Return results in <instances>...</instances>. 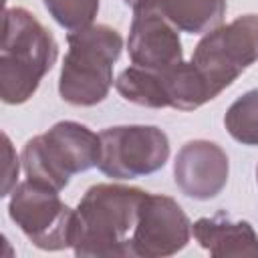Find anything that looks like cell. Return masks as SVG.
<instances>
[{
    "mask_svg": "<svg viewBox=\"0 0 258 258\" xmlns=\"http://www.w3.org/2000/svg\"><path fill=\"white\" fill-rule=\"evenodd\" d=\"M42 4L67 30L91 26L99 12V0H42Z\"/></svg>",
    "mask_w": 258,
    "mask_h": 258,
    "instance_id": "16",
    "label": "cell"
},
{
    "mask_svg": "<svg viewBox=\"0 0 258 258\" xmlns=\"http://www.w3.org/2000/svg\"><path fill=\"white\" fill-rule=\"evenodd\" d=\"M189 60L206 81L210 97L216 99L258 60V14L238 16L204 34Z\"/></svg>",
    "mask_w": 258,
    "mask_h": 258,
    "instance_id": "5",
    "label": "cell"
},
{
    "mask_svg": "<svg viewBox=\"0 0 258 258\" xmlns=\"http://www.w3.org/2000/svg\"><path fill=\"white\" fill-rule=\"evenodd\" d=\"M135 6L155 8L179 32L187 34L212 32L222 24L228 8L226 0H141Z\"/></svg>",
    "mask_w": 258,
    "mask_h": 258,
    "instance_id": "12",
    "label": "cell"
},
{
    "mask_svg": "<svg viewBox=\"0 0 258 258\" xmlns=\"http://www.w3.org/2000/svg\"><path fill=\"white\" fill-rule=\"evenodd\" d=\"M58 56L52 32L26 8L4 10L0 46V97L8 105L26 103Z\"/></svg>",
    "mask_w": 258,
    "mask_h": 258,
    "instance_id": "2",
    "label": "cell"
},
{
    "mask_svg": "<svg viewBox=\"0 0 258 258\" xmlns=\"http://www.w3.org/2000/svg\"><path fill=\"white\" fill-rule=\"evenodd\" d=\"M123 2H125L127 6H131V8H133V6H135V4H139L141 0H123Z\"/></svg>",
    "mask_w": 258,
    "mask_h": 258,
    "instance_id": "18",
    "label": "cell"
},
{
    "mask_svg": "<svg viewBox=\"0 0 258 258\" xmlns=\"http://www.w3.org/2000/svg\"><path fill=\"white\" fill-rule=\"evenodd\" d=\"M228 133L242 145H258V89L238 97L224 115Z\"/></svg>",
    "mask_w": 258,
    "mask_h": 258,
    "instance_id": "15",
    "label": "cell"
},
{
    "mask_svg": "<svg viewBox=\"0 0 258 258\" xmlns=\"http://www.w3.org/2000/svg\"><path fill=\"white\" fill-rule=\"evenodd\" d=\"M256 179H258V167H256Z\"/></svg>",
    "mask_w": 258,
    "mask_h": 258,
    "instance_id": "19",
    "label": "cell"
},
{
    "mask_svg": "<svg viewBox=\"0 0 258 258\" xmlns=\"http://www.w3.org/2000/svg\"><path fill=\"white\" fill-rule=\"evenodd\" d=\"M8 214L36 248L52 252L71 246L75 210L58 198L56 189L26 179L14 185Z\"/></svg>",
    "mask_w": 258,
    "mask_h": 258,
    "instance_id": "7",
    "label": "cell"
},
{
    "mask_svg": "<svg viewBox=\"0 0 258 258\" xmlns=\"http://www.w3.org/2000/svg\"><path fill=\"white\" fill-rule=\"evenodd\" d=\"M131 64L165 73L183 60L179 30L155 8L135 6L127 38Z\"/></svg>",
    "mask_w": 258,
    "mask_h": 258,
    "instance_id": "9",
    "label": "cell"
},
{
    "mask_svg": "<svg viewBox=\"0 0 258 258\" xmlns=\"http://www.w3.org/2000/svg\"><path fill=\"white\" fill-rule=\"evenodd\" d=\"M145 194L119 183L91 185L73 216V252L81 258H131V234Z\"/></svg>",
    "mask_w": 258,
    "mask_h": 258,
    "instance_id": "1",
    "label": "cell"
},
{
    "mask_svg": "<svg viewBox=\"0 0 258 258\" xmlns=\"http://www.w3.org/2000/svg\"><path fill=\"white\" fill-rule=\"evenodd\" d=\"M4 153L8 155V163H6V173H4V189H2V196H8L10 194V187L14 183V179L18 177V157L12 149V143L8 139V135H4Z\"/></svg>",
    "mask_w": 258,
    "mask_h": 258,
    "instance_id": "17",
    "label": "cell"
},
{
    "mask_svg": "<svg viewBox=\"0 0 258 258\" xmlns=\"http://www.w3.org/2000/svg\"><path fill=\"white\" fill-rule=\"evenodd\" d=\"M191 222L181 206L163 194H145L131 234V258H163L189 242Z\"/></svg>",
    "mask_w": 258,
    "mask_h": 258,
    "instance_id": "8",
    "label": "cell"
},
{
    "mask_svg": "<svg viewBox=\"0 0 258 258\" xmlns=\"http://www.w3.org/2000/svg\"><path fill=\"white\" fill-rule=\"evenodd\" d=\"M101 139L87 125L58 121L46 133L34 135L22 149V167L30 181L64 189L75 173L99 163Z\"/></svg>",
    "mask_w": 258,
    "mask_h": 258,
    "instance_id": "4",
    "label": "cell"
},
{
    "mask_svg": "<svg viewBox=\"0 0 258 258\" xmlns=\"http://www.w3.org/2000/svg\"><path fill=\"white\" fill-rule=\"evenodd\" d=\"M163 81H165L169 107L177 111H194L204 103L212 101L206 81L202 79L200 71L194 67L191 60L189 62L181 60L173 69L165 71Z\"/></svg>",
    "mask_w": 258,
    "mask_h": 258,
    "instance_id": "14",
    "label": "cell"
},
{
    "mask_svg": "<svg viewBox=\"0 0 258 258\" xmlns=\"http://www.w3.org/2000/svg\"><path fill=\"white\" fill-rule=\"evenodd\" d=\"M97 167L113 179H133L159 171L169 157V139L155 125H117L99 133Z\"/></svg>",
    "mask_w": 258,
    "mask_h": 258,
    "instance_id": "6",
    "label": "cell"
},
{
    "mask_svg": "<svg viewBox=\"0 0 258 258\" xmlns=\"http://www.w3.org/2000/svg\"><path fill=\"white\" fill-rule=\"evenodd\" d=\"M115 89L129 103L149 107V109L169 107L163 73H155V71L131 64L119 73V77L115 79Z\"/></svg>",
    "mask_w": 258,
    "mask_h": 258,
    "instance_id": "13",
    "label": "cell"
},
{
    "mask_svg": "<svg viewBox=\"0 0 258 258\" xmlns=\"http://www.w3.org/2000/svg\"><path fill=\"white\" fill-rule=\"evenodd\" d=\"M230 163L226 151L208 139H194L181 145L173 161L175 185L194 200H212L228 183Z\"/></svg>",
    "mask_w": 258,
    "mask_h": 258,
    "instance_id": "10",
    "label": "cell"
},
{
    "mask_svg": "<svg viewBox=\"0 0 258 258\" xmlns=\"http://www.w3.org/2000/svg\"><path fill=\"white\" fill-rule=\"evenodd\" d=\"M196 242L216 258L258 256V234L246 220H230L226 214L200 218L191 224Z\"/></svg>",
    "mask_w": 258,
    "mask_h": 258,
    "instance_id": "11",
    "label": "cell"
},
{
    "mask_svg": "<svg viewBox=\"0 0 258 258\" xmlns=\"http://www.w3.org/2000/svg\"><path fill=\"white\" fill-rule=\"evenodd\" d=\"M58 93L77 107H93L107 99L113 87V67L121 56L123 38L107 24H91L67 34Z\"/></svg>",
    "mask_w": 258,
    "mask_h": 258,
    "instance_id": "3",
    "label": "cell"
}]
</instances>
